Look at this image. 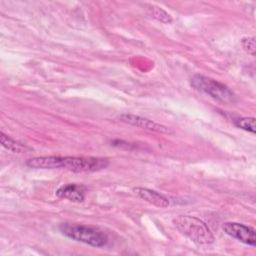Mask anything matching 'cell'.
Here are the masks:
<instances>
[{
    "label": "cell",
    "instance_id": "cell-1",
    "mask_svg": "<svg viewBox=\"0 0 256 256\" xmlns=\"http://www.w3.org/2000/svg\"><path fill=\"white\" fill-rule=\"evenodd\" d=\"M109 162L107 159L75 156H41L30 158L26 165L34 169H67L73 172H94L105 169Z\"/></svg>",
    "mask_w": 256,
    "mask_h": 256
},
{
    "label": "cell",
    "instance_id": "cell-2",
    "mask_svg": "<svg viewBox=\"0 0 256 256\" xmlns=\"http://www.w3.org/2000/svg\"><path fill=\"white\" fill-rule=\"evenodd\" d=\"M174 226L185 236L198 244H211L214 236L205 222L188 215H179L173 219Z\"/></svg>",
    "mask_w": 256,
    "mask_h": 256
},
{
    "label": "cell",
    "instance_id": "cell-3",
    "mask_svg": "<svg viewBox=\"0 0 256 256\" xmlns=\"http://www.w3.org/2000/svg\"><path fill=\"white\" fill-rule=\"evenodd\" d=\"M59 228L62 234L68 238L93 247H104L108 243L107 235L95 227L81 224L63 223Z\"/></svg>",
    "mask_w": 256,
    "mask_h": 256
},
{
    "label": "cell",
    "instance_id": "cell-4",
    "mask_svg": "<svg viewBox=\"0 0 256 256\" xmlns=\"http://www.w3.org/2000/svg\"><path fill=\"white\" fill-rule=\"evenodd\" d=\"M191 85L196 90L201 91L220 102L229 103L234 100L233 92L226 85L212 78L196 74L191 78Z\"/></svg>",
    "mask_w": 256,
    "mask_h": 256
},
{
    "label": "cell",
    "instance_id": "cell-5",
    "mask_svg": "<svg viewBox=\"0 0 256 256\" xmlns=\"http://www.w3.org/2000/svg\"><path fill=\"white\" fill-rule=\"evenodd\" d=\"M222 229L227 235L239 240L242 243L253 247L256 245L255 229L250 226L237 222H226L223 224Z\"/></svg>",
    "mask_w": 256,
    "mask_h": 256
},
{
    "label": "cell",
    "instance_id": "cell-6",
    "mask_svg": "<svg viewBox=\"0 0 256 256\" xmlns=\"http://www.w3.org/2000/svg\"><path fill=\"white\" fill-rule=\"evenodd\" d=\"M119 119H120V121H122L124 123H127V124L135 126V127H139L142 129H146L149 131H155V132H159V133H172V131L167 126L156 123L152 120H149V119L141 117V116L124 113L119 116Z\"/></svg>",
    "mask_w": 256,
    "mask_h": 256
},
{
    "label": "cell",
    "instance_id": "cell-7",
    "mask_svg": "<svg viewBox=\"0 0 256 256\" xmlns=\"http://www.w3.org/2000/svg\"><path fill=\"white\" fill-rule=\"evenodd\" d=\"M87 188L82 184L69 183L60 186L55 194L62 199H68L73 202H82L85 198Z\"/></svg>",
    "mask_w": 256,
    "mask_h": 256
},
{
    "label": "cell",
    "instance_id": "cell-8",
    "mask_svg": "<svg viewBox=\"0 0 256 256\" xmlns=\"http://www.w3.org/2000/svg\"><path fill=\"white\" fill-rule=\"evenodd\" d=\"M134 193L140 197L141 199L147 201L148 203L160 207V208H166L169 206V200L164 195L148 189V188H142V187H136L133 189Z\"/></svg>",
    "mask_w": 256,
    "mask_h": 256
},
{
    "label": "cell",
    "instance_id": "cell-9",
    "mask_svg": "<svg viewBox=\"0 0 256 256\" xmlns=\"http://www.w3.org/2000/svg\"><path fill=\"white\" fill-rule=\"evenodd\" d=\"M0 142L4 148L15 153H23L29 150V148L26 145H23L22 143L10 138L9 136L5 135L3 132L0 133Z\"/></svg>",
    "mask_w": 256,
    "mask_h": 256
},
{
    "label": "cell",
    "instance_id": "cell-10",
    "mask_svg": "<svg viewBox=\"0 0 256 256\" xmlns=\"http://www.w3.org/2000/svg\"><path fill=\"white\" fill-rule=\"evenodd\" d=\"M235 125L243 129L245 131L255 133L256 132V126H255V118L254 117H241L237 120H235Z\"/></svg>",
    "mask_w": 256,
    "mask_h": 256
},
{
    "label": "cell",
    "instance_id": "cell-11",
    "mask_svg": "<svg viewBox=\"0 0 256 256\" xmlns=\"http://www.w3.org/2000/svg\"><path fill=\"white\" fill-rule=\"evenodd\" d=\"M149 10L151 12V15L155 19H157L163 23H171L172 22V17L170 16V14H168L162 8L157 7V6H150Z\"/></svg>",
    "mask_w": 256,
    "mask_h": 256
},
{
    "label": "cell",
    "instance_id": "cell-12",
    "mask_svg": "<svg viewBox=\"0 0 256 256\" xmlns=\"http://www.w3.org/2000/svg\"><path fill=\"white\" fill-rule=\"evenodd\" d=\"M242 47L244 48V50L249 53L250 55L254 56L255 55V50H256V46H255V38L254 37H248V38H243L241 41Z\"/></svg>",
    "mask_w": 256,
    "mask_h": 256
}]
</instances>
